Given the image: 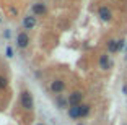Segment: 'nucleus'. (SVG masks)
Instances as JSON below:
<instances>
[{
    "label": "nucleus",
    "mask_w": 127,
    "mask_h": 125,
    "mask_svg": "<svg viewBox=\"0 0 127 125\" xmlns=\"http://www.w3.org/2000/svg\"><path fill=\"white\" fill-rule=\"evenodd\" d=\"M91 106L88 104H78V106H70L68 107V117L70 119H82L90 114Z\"/></svg>",
    "instance_id": "obj_1"
},
{
    "label": "nucleus",
    "mask_w": 127,
    "mask_h": 125,
    "mask_svg": "<svg viewBox=\"0 0 127 125\" xmlns=\"http://www.w3.org/2000/svg\"><path fill=\"white\" fill-rule=\"evenodd\" d=\"M98 16L101 18V21H111L112 20V11H111V8L109 7H106V5H103V7H99L98 8Z\"/></svg>",
    "instance_id": "obj_2"
},
{
    "label": "nucleus",
    "mask_w": 127,
    "mask_h": 125,
    "mask_svg": "<svg viewBox=\"0 0 127 125\" xmlns=\"http://www.w3.org/2000/svg\"><path fill=\"white\" fill-rule=\"evenodd\" d=\"M21 106L26 110L33 109V94L30 91H23L21 93Z\"/></svg>",
    "instance_id": "obj_3"
},
{
    "label": "nucleus",
    "mask_w": 127,
    "mask_h": 125,
    "mask_svg": "<svg viewBox=\"0 0 127 125\" xmlns=\"http://www.w3.org/2000/svg\"><path fill=\"white\" fill-rule=\"evenodd\" d=\"M82 99H83V93L73 91L68 96V106H78V104H82Z\"/></svg>",
    "instance_id": "obj_4"
},
{
    "label": "nucleus",
    "mask_w": 127,
    "mask_h": 125,
    "mask_svg": "<svg viewBox=\"0 0 127 125\" xmlns=\"http://www.w3.org/2000/svg\"><path fill=\"white\" fill-rule=\"evenodd\" d=\"M112 67V62L109 60V55L108 54H101L99 55V68L101 70H109Z\"/></svg>",
    "instance_id": "obj_5"
},
{
    "label": "nucleus",
    "mask_w": 127,
    "mask_h": 125,
    "mask_svg": "<svg viewBox=\"0 0 127 125\" xmlns=\"http://www.w3.org/2000/svg\"><path fill=\"white\" fill-rule=\"evenodd\" d=\"M108 52L109 54H116V52H119V41L117 39L108 41Z\"/></svg>",
    "instance_id": "obj_6"
},
{
    "label": "nucleus",
    "mask_w": 127,
    "mask_h": 125,
    "mask_svg": "<svg viewBox=\"0 0 127 125\" xmlns=\"http://www.w3.org/2000/svg\"><path fill=\"white\" fill-rule=\"evenodd\" d=\"M51 89H52L54 93H62L64 89H65V83H64V81H60V80H56V81H52Z\"/></svg>",
    "instance_id": "obj_7"
},
{
    "label": "nucleus",
    "mask_w": 127,
    "mask_h": 125,
    "mask_svg": "<svg viewBox=\"0 0 127 125\" xmlns=\"http://www.w3.org/2000/svg\"><path fill=\"white\" fill-rule=\"evenodd\" d=\"M16 42H18L20 47H26L28 42H30V37H28L26 33H20V34H18V39H16Z\"/></svg>",
    "instance_id": "obj_8"
},
{
    "label": "nucleus",
    "mask_w": 127,
    "mask_h": 125,
    "mask_svg": "<svg viewBox=\"0 0 127 125\" xmlns=\"http://www.w3.org/2000/svg\"><path fill=\"white\" fill-rule=\"evenodd\" d=\"M34 25H36V20H34V16H26V18L23 20V26H25L26 29H33Z\"/></svg>",
    "instance_id": "obj_9"
},
{
    "label": "nucleus",
    "mask_w": 127,
    "mask_h": 125,
    "mask_svg": "<svg viewBox=\"0 0 127 125\" xmlns=\"http://www.w3.org/2000/svg\"><path fill=\"white\" fill-rule=\"evenodd\" d=\"M33 11L36 13V15H44L46 13V7L42 3H34L33 5Z\"/></svg>",
    "instance_id": "obj_10"
},
{
    "label": "nucleus",
    "mask_w": 127,
    "mask_h": 125,
    "mask_svg": "<svg viewBox=\"0 0 127 125\" xmlns=\"http://www.w3.org/2000/svg\"><path fill=\"white\" fill-rule=\"evenodd\" d=\"M7 85H8L7 78H5V76H0V88H7Z\"/></svg>",
    "instance_id": "obj_11"
},
{
    "label": "nucleus",
    "mask_w": 127,
    "mask_h": 125,
    "mask_svg": "<svg viewBox=\"0 0 127 125\" xmlns=\"http://www.w3.org/2000/svg\"><path fill=\"white\" fill-rule=\"evenodd\" d=\"M124 46H126V41H124V39H119V50H122Z\"/></svg>",
    "instance_id": "obj_12"
},
{
    "label": "nucleus",
    "mask_w": 127,
    "mask_h": 125,
    "mask_svg": "<svg viewBox=\"0 0 127 125\" xmlns=\"http://www.w3.org/2000/svg\"><path fill=\"white\" fill-rule=\"evenodd\" d=\"M7 55H8V57H11V55H13V50H11V49H10V47H8V49H7Z\"/></svg>",
    "instance_id": "obj_13"
},
{
    "label": "nucleus",
    "mask_w": 127,
    "mask_h": 125,
    "mask_svg": "<svg viewBox=\"0 0 127 125\" xmlns=\"http://www.w3.org/2000/svg\"><path fill=\"white\" fill-rule=\"evenodd\" d=\"M122 91H124V94H127V86L124 85V88H122Z\"/></svg>",
    "instance_id": "obj_14"
},
{
    "label": "nucleus",
    "mask_w": 127,
    "mask_h": 125,
    "mask_svg": "<svg viewBox=\"0 0 127 125\" xmlns=\"http://www.w3.org/2000/svg\"><path fill=\"white\" fill-rule=\"evenodd\" d=\"M78 125H83V124H78Z\"/></svg>",
    "instance_id": "obj_15"
},
{
    "label": "nucleus",
    "mask_w": 127,
    "mask_h": 125,
    "mask_svg": "<svg viewBox=\"0 0 127 125\" xmlns=\"http://www.w3.org/2000/svg\"><path fill=\"white\" fill-rule=\"evenodd\" d=\"M39 125H41V124H39Z\"/></svg>",
    "instance_id": "obj_16"
}]
</instances>
